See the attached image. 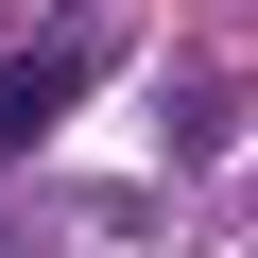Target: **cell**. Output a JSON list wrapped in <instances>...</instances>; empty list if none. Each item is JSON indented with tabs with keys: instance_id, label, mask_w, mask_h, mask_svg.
<instances>
[{
	"instance_id": "6da1fadb",
	"label": "cell",
	"mask_w": 258,
	"mask_h": 258,
	"mask_svg": "<svg viewBox=\"0 0 258 258\" xmlns=\"http://www.w3.org/2000/svg\"><path fill=\"white\" fill-rule=\"evenodd\" d=\"M69 103H86V52H69V35H35V52H0V155H35V138H52Z\"/></svg>"
}]
</instances>
